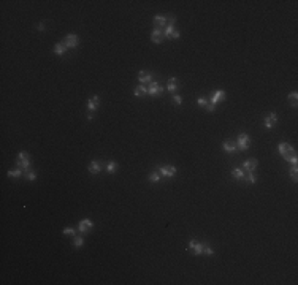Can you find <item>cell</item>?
Wrapping results in <instances>:
<instances>
[{
  "mask_svg": "<svg viewBox=\"0 0 298 285\" xmlns=\"http://www.w3.org/2000/svg\"><path fill=\"white\" fill-rule=\"evenodd\" d=\"M249 143H251V138L247 133H240L238 135V141H236V147L240 150H247L249 149Z\"/></svg>",
  "mask_w": 298,
  "mask_h": 285,
  "instance_id": "obj_1",
  "label": "cell"
},
{
  "mask_svg": "<svg viewBox=\"0 0 298 285\" xmlns=\"http://www.w3.org/2000/svg\"><path fill=\"white\" fill-rule=\"evenodd\" d=\"M62 43L65 44V48H76L79 44V38H78V35H75V33H70V35L65 37V40Z\"/></svg>",
  "mask_w": 298,
  "mask_h": 285,
  "instance_id": "obj_2",
  "label": "cell"
},
{
  "mask_svg": "<svg viewBox=\"0 0 298 285\" xmlns=\"http://www.w3.org/2000/svg\"><path fill=\"white\" fill-rule=\"evenodd\" d=\"M162 92V86L157 84L156 81H151L149 82V87H148V95H151V97H157L159 94Z\"/></svg>",
  "mask_w": 298,
  "mask_h": 285,
  "instance_id": "obj_3",
  "label": "cell"
},
{
  "mask_svg": "<svg viewBox=\"0 0 298 285\" xmlns=\"http://www.w3.org/2000/svg\"><path fill=\"white\" fill-rule=\"evenodd\" d=\"M176 170L174 166H159V173H160L162 176H165V177H173L174 174H176Z\"/></svg>",
  "mask_w": 298,
  "mask_h": 285,
  "instance_id": "obj_4",
  "label": "cell"
},
{
  "mask_svg": "<svg viewBox=\"0 0 298 285\" xmlns=\"http://www.w3.org/2000/svg\"><path fill=\"white\" fill-rule=\"evenodd\" d=\"M203 245H205V244L198 242V241H195V239H192V241L189 242V247H190L192 250H194V254H195V255L203 254Z\"/></svg>",
  "mask_w": 298,
  "mask_h": 285,
  "instance_id": "obj_5",
  "label": "cell"
},
{
  "mask_svg": "<svg viewBox=\"0 0 298 285\" xmlns=\"http://www.w3.org/2000/svg\"><path fill=\"white\" fill-rule=\"evenodd\" d=\"M154 25H156V29H159V30H160L162 27L165 29V27H167V18L162 14H157L156 18H154Z\"/></svg>",
  "mask_w": 298,
  "mask_h": 285,
  "instance_id": "obj_6",
  "label": "cell"
},
{
  "mask_svg": "<svg viewBox=\"0 0 298 285\" xmlns=\"http://www.w3.org/2000/svg\"><path fill=\"white\" fill-rule=\"evenodd\" d=\"M91 228H92V222L89 219H82L78 223V231H81V233H86L87 230H91Z\"/></svg>",
  "mask_w": 298,
  "mask_h": 285,
  "instance_id": "obj_7",
  "label": "cell"
},
{
  "mask_svg": "<svg viewBox=\"0 0 298 285\" xmlns=\"http://www.w3.org/2000/svg\"><path fill=\"white\" fill-rule=\"evenodd\" d=\"M224 98H225V92L224 91L213 92V95H211V105H217L220 100H224Z\"/></svg>",
  "mask_w": 298,
  "mask_h": 285,
  "instance_id": "obj_8",
  "label": "cell"
},
{
  "mask_svg": "<svg viewBox=\"0 0 298 285\" xmlns=\"http://www.w3.org/2000/svg\"><path fill=\"white\" fill-rule=\"evenodd\" d=\"M222 147H224V150H225V152H230V154L236 152V149H238V147H236V143L230 141V139H227V141H224Z\"/></svg>",
  "mask_w": 298,
  "mask_h": 285,
  "instance_id": "obj_9",
  "label": "cell"
},
{
  "mask_svg": "<svg viewBox=\"0 0 298 285\" xmlns=\"http://www.w3.org/2000/svg\"><path fill=\"white\" fill-rule=\"evenodd\" d=\"M98 105H100V98L95 95V97H92L89 102H87L86 106H87V109H89V111H95V109H98Z\"/></svg>",
  "mask_w": 298,
  "mask_h": 285,
  "instance_id": "obj_10",
  "label": "cell"
},
{
  "mask_svg": "<svg viewBox=\"0 0 298 285\" xmlns=\"http://www.w3.org/2000/svg\"><path fill=\"white\" fill-rule=\"evenodd\" d=\"M276 122H278V116H276L274 113L268 114L267 117H265V127H267V128H271Z\"/></svg>",
  "mask_w": 298,
  "mask_h": 285,
  "instance_id": "obj_11",
  "label": "cell"
},
{
  "mask_svg": "<svg viewBox=\"0 0 298 285\" xmlns=\"http://www.w3.org/2000/svg\"><path fill=\"white\" fill-rule=\"evenodd\" d=\"M243 168H246L249 173H252L254 170L257 168V160H255V159H249V160H246L244 163H243Z\"/></svg>",
  "mask_w": 298,
  "mask_h": 285,
  "instance_id": "obj_12",
  "label": "cell"
},
{
  "mask_svg": "<svg viewBox=\"0 0 298 285\" xmlns=\"http://www.w3.org/2000/svg\"><path fill=\"white\" fill-rule=\"evenodd\" d=\"M89 171L92 173V174H97V173H100V171H102V165H100V162H97V160L91 162V163H89Z\"/></svg>",
  "mask_w": 298,
  "mask_h": 285,
  "instance_id": "obj_13",
  "label": "cell"
},
{
  "mask_svg": "<svg viewBox=\"0 0 298 285\" xmlns=\"http://www.w3.org/2000/svg\"><path fill=\"white\" fill-rule=\"evenodd\" d=\"M138 79H140L141 84H145V82H151L152 81V75L148 73V71H141V73L138 75Z\"/></svg>",
  "mask_w": 298,
  "mask_h": 285,
  "instance_id": "obj_14",
  "label": "cell"
},
{
  "mask_svg": "<svg viewBox=\"0 0 298 285\" xmlns=\"http://www.w3.org/2000/svg\"><path fill=\"white\" fill-rule=\"evenodd\" d=\"M133 94H135V97H145V95H148V87L145 84H141V86L135 87Z\"/></svg>",
  "mask_w": 298,
  "mask_h": 285,
  "instance_id": "obj_15",
  "label": "cell"
},
{
  "mask_svg": "<svg viewBox=\"0 0 298 285\" xmlns=\"http://www.w3.org/2000/svg\"><path fill=\"white\" fill-rule=\"evenodd\" d=\"M18 166H19V170H29V166H30V160H29V157H25V159H18Z\"/></svg>",
  "mask_w": 298,
  "mask_h": 285,
  "instance_id": "obj_16",
  "label": "cell"
},
{
  "mask_svg": "<svg viewBox=\"0 0 298 285\" xmlns=\"http://www.w3.org/2000/svg\"><path fill=\"white\" fill-rule=\"evenodd\" d=\"M151 40L154 41V43H160L162 41V32L160 30H159V29H156V30H154L152 33H151Z\"/></svg>",
  "mask_w": 298,
  "mask_h": 285,
  "instance_id": "obj_17",
  "label": "cell"
},
{
  "mask_svg": "<svg viewBox=\"0 0 298 285\" xmlns=\"http://www.w3.org/2000/svg\"><path fill=\"white\" fill-rule=\"evenodd\" d=\"M167 89H168L170 92H176V91H178V82H176V78H170Z\"/></svg>",
  "mask_w": 298,
  "mask_h": 285,
  "instance_id": "obj_18",
  "label": "cell"
},
{
  "mask_svg": "<svg viewBox=\"0 0 298 285\" xmlns=\"http://www.w3.org/2000/svg\"><path fill=\"white\" fill-rule=\"evenodd\" d=\"M65 44L64 43H57L56 46H54V52H56L57 55H62V54H65Z\"/></svg>",
  "mask_w": 298,
  "mask_h": 285,
  "instance_id": "obj_19",
  "label": "cell"
},
{
  "mask_svg": "<svg viewBox=\"0 0 298 285\" xmlns=\"http://www.w3.org/2000/svg\"><path fill=\"white\" fill-rule=\"evenodd\" d=\"M116 170H118V163H116V162H108L106 163V171L109 173V174L116 173Z\"/></svg>",
  "mask_w": 298,
  "mask_h": 285,
  "instance_id": "obj_20",
  "label": "cell"
},
{
  "mask_svg": "<svg viewBox=\"0 0 298 285\" xmlns=\"http://www.w3.org/2000/svg\"><path fill=\"white\" fill-rule=\"evenodd\" d=\"M173 32H174V25H167L165 27V32H163V37L165 38H171Z\"/></svg>",
  "mask_w": 298,
  "mask_h": 285,
  "instance_id": "obj_21",
  "label": "cell"
},
{
  "mask_svg": "<svg viewBox=\"0 0 298 285\" xmlns=\"http://www.w3.org/2000/svg\"><path fill=\"white\" fill-rule=\"evenodd\" d=\"M231 176H233L235 179H243V177H244V173H243V170H240V168H235L233 171H231Z\"/></svg>",
  "mask_w": 298,
  "mask_h": 285,
  "instance_id": "obj_22",
  "label": "cell"
},
{
  "mask_svg": "<svg viewBox=\"0 0 298 285\" xmlns=\"http://www.w3.org/2000/svg\"><path fill=\"white\" fill-rule=\"evenodd\" d=\"M289 144H287V143H279V147H278V150H279V154L281 155H284L285 152H287V150H289Z\"/></svg>",
  "mask_w": 298,
  "mask_h": 285,
  "instance_id": "obj_23",
  "label": "cell"
},
{
  "mask_svg": "<svg viewBox=\"0 0 298 285\" xmlns=\"http://www.w3.org/2000/svg\"><path fill=\"white\" fill-rule=\"evenodd\" d=\"M82 244H84V238H82V236H76L75 241H73V245H75L76 249H79V247H82Z\"/></svg>",
  "mask_w": 298,
  "mask_h": 285,
  "instance_id": "obj_24",
  "label": "cell"
},
{
  "mask_svg": "<svg viewBox=\"0 0 298 285\" xmlns=\"http://www.w3.org/2000/svg\"><path fill=\"white\" fill-rule=\"evenodd\" d=\"M287 100H289V102H292V106H297L298 94H297V92H292V94H289V97H287Z\"/></svg>",
  "mask_w": 298,
  "mask_h": 285,
  "instance_id": "obj_25",
  "label": "cell"
},
{
  "mask_svg": "<svg viewBox=\"0 0 298 285\" xmlns=\"http://www.w3.org/2000/svg\"><path fill=\"white\" fill-rule=\"evenodd\" d=\"M25 177H27L29 181H35V179H37V173H34V171H29V170H27V171H25Z\"/></svg>",
  "mask_w": 298,
  "mask_h": 285,
  "instance_id": "obj_26",
  "label": "cell"
},
{
  "mask_svg": "<svg viewBox=\"0 0 298 285\" xmlns=\"http://www.w3.org/2000/svg\"><path fill=\"white\" fill-rule=\"evenodd\" d=\"M21 174H22V171H21V170H11V171H8V176L10 177H19Z\"/></svg>",
  "mask_w": 298,
  "mask_h": 285,
  "instance_id": "obj_27",
  "label": "cell"
},
{
  "mask_svg": "<svg viewBox=\"0 0 298 285\" xmlns=\"http://www.w3.org/2000/svg\"><path fill=\"white\" fill-rule=\"evenodd\" d=\"M149 181L151 182H159L160 181V174H159V173H152V174L149 176Z\"/></svg>",
  "mask_w": 298,
  "mask_h": 285,
  "instance_id": "obj_28",
  "label": "cell"
},
{
  "mask_svg": "<svg viewBox=\"0 0 298 285\" xmlns=\"http://www.w3.org/2000/svg\"><path fill=\"white\" fill-rule=\"evenodd\" d=\"M64 234H67V236H75V234H76V231H75L71 227H67V228L64 230Z\"/></svg>",
  "mask_w": 298,
  "mask_h": 285,
  "instance_id": "obj_29",
  "label": "cell"
},
{
  "mask_svg": "<svg viewBox=\"0 0 298 285\" xmlns=\"http://www.w3.org/2000/svg\"><path fill=\"white\" fill-rule=\"evenodd\" d=\"M203 254H205V255H213L214 254V250L211 249V247H209V245H203Z\"/></svg>",
  "mask_w": 298,
  "mask_h": 285,
  "instance_id": "obj_30",
  "label": "cell"
},
{
  "mask_svg": "<svg viewBox=\"0 0 298 285\" xmlns=\"http://www.w3.org/2000/svg\"><path fill=\"white\" fill-rule=\"evenodd\" d=\"M174 22H176V16L170 14L168 18H167V25H174Z\"/></svg>",
  "mask_w": 298,
  "mask_h": 285,
  "instance_id": "obj_31",
  "label": "cell"
},
{
  "mask_svg": "<svg viewBox=\"0 0 298 285\" xmlns=\"http://www.w3.org/2000/svg\"><path fill=\"white\" fill-rule=\"evenodd\" d=\"M247 182L249 184H255L257 182V177L254 176V173H249V174H247Z\"/></svg>",
  "mask_w": 298,
  "mask_h": 285,
  "instance_id": "obj_32",
  "label": "cell"
},
{
  "mask_svg": "<svg viewBox=\"0 0 298 285\" xmlns=\"http://www.w3.org/2000/svg\"><path fill=\"white\" fill-rule=\"evenodd\" d=\"M290 177H292L294 181H297V179H298V171H297V166H294V168H292V171H290Z\"/></svg>",
  "mask_w": 298,
  "mask_h": 285,
  "instance_id": "obj_33",
  "label": "cell"
},
{
  "mask_svg": "<svg viewBox=\"0 0 298 285\" xmlns=\"http://www.w3.org/2000/svg\"><path fill=\"white\" fill-rule=\"evenodd\" d=\"M197 103L200 105V106H206V105H208V102H206V98H205V97H200V98L197 100Z\"/></svg>",
  "mask_w": 298,
  "mask_h": 285,
  "instance_id": "obj_34",
  "label": "cell"
},
{
  "mask_svg": "<svg viewBox=\"0 0 298 285\" xmlns=\"http://www.w3.org/2000/svg\"><path fill=\"white\" fill-rule=\"evenodd\" d=\"M173 103H176V105H181V103H183V98H181L179 95H173Z\"/></svg>",
  "mask_w": 298,
  "mask_h": 285,
  "instance_id": "obj_35",
  "label": "cell"
},
{
  "mask_svg": "<svg viewBox=\"0 0 298 285\" xmlns=\"http://www.w3.org/2000/svg\"><path fill=\"white\" fill-rule=\"evenodd\" d=\"M206 109L209 111V113H213V111L216 109V105H211V103H208V105H206Z\"/></svg>",
  "mask_w": 298,
  "mask_h": 285,
  "instance_id": "obj_36",
  "label": "cell"
},
{
  "mask_svg": "<svg viewBox=\"0 0 298 285\" xmlns=\"http://www.w3.org/2000/svg\"><path fill=\"white\" fill-rule=\"evenodd\" d=\"M179 35H181L179 30H174V32H173V35H171V38H173V40H176V38H179Z\"/></svg>",
  "mask_w": 298,
  "mask_h": 285,
  "instance_id": "obj_37",
  "label": "cell"
},
{
  "mask_svg": "<svg viewBox=\"0 0 298 285\" xmlns=\"http://www.w3.org/2000/svg\"><path fill=\"white\" fill-rule=\"evenodd\" d=\"M37 29L40 30V32H43V30H45V24H43V22H41V24H38V27H37Z\"/></svg>",
  "mask_w": 298,
  "mask_h": 285,
  "instance_id": "obj_38",
  "label": "cell"
},
{
  "mask_svg": "<svg viewBox=\"0 0 298 285\" xmlns=\"http://www.w3.org/2000/svg\"><path fill=\"white\" fill-rule=\"evenodd\" d=\"M25 157H29V154H27V152H21L19 154V159H25Z\"/></svg>",
  "mask_w": 298,
  "mask_h": 285,
  "instance_id": "obj_39",
  "label": "cell"
},
{
  "mask_svg": "<svg viewBox=\"0 0 298 285\" xmlns=\"http://www.w3.org/2000/svg\"><path fill=\"white\" fill-rule=\"evenodd\" d=\"M86 117H87V120H92V119H94V116H92V114H87Z\"/></svg>",
  "mask_w": 298,
  "mask_h": 285,
  "instance_id": "obj_40",
  "label": "cell"
}]
</instances>
